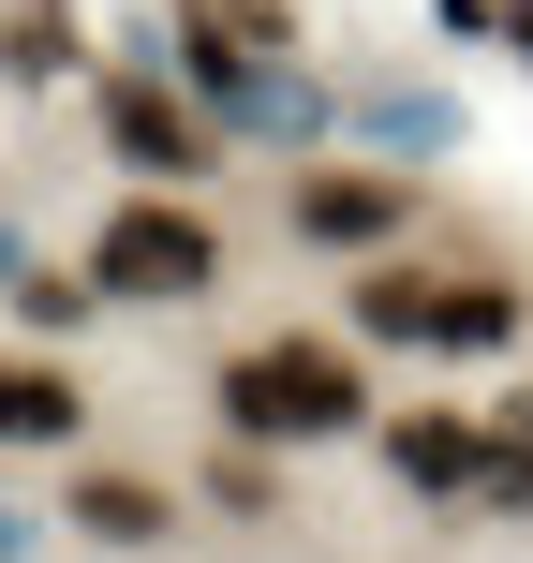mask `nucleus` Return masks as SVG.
I'll return each instance as SVG.
<instances>
[{
	"label": "nucleus",
	"instance_id": "nucleus-1",
	"mask_svg": "<svg viewBox=\"0 0 533 563\" xmlns=\"http://www.w3.org/2000/svg\"><path fill=\"white\" fill-rule=\"evenodd\" d=\"M223 445H267V460H297V445H341V430H370V356H356V327H267V341H237L223 356Z\"/></svg>",
	"mask_w": 533,
	"mask_h": 563
},
{
	"label": "nucleus",
	"instance_id": "nucleus-2",
	"mask_svg": "<svg viewBox=\"0 0 533 563\" xmlns=\"http://www.w3.org/2000/svg\"><path fill=\"white\" fill-rule=\"evenodd\" d=\"M341 311H356V341H400V356H504L519 341V282L415 267V253H370L356 282H341Z\"/></svg>",
	"mask_w": 533,
	"mask_h": 563
},
{
	"label": "nucleus",
	"instance_id": "nucleus-3",
	"mask_svg": "<svg viewBox=\"0 0 533 563\" xmlns=\"http://www.w3.org/2000/svg\"><path fill=\"white\" fill-rule=\"evenodd\" d=\"M208 282H223V223H208V208H178V194H119V208H104V238H89V297L178 311V297H208Z\"/></svg>",
	"mask_w": 533,
	"mask_h": 563
},
{
	"label": "nucleus",
	"instance_id": "nucleus-4",
	"mask_svg": "<svg viewBox=\"0 0 533 563\" xmlns=\"http://www.w3.org/2000/svg\"><path fill=\"white\" fill-rule=\"evenodd\" d=\"M104 134H119V164H148L164 194H178V178H208V164H223V134H208V119L178 104L164 75H134V59L104 75Z\"/></svg>",
	"mask_w": 533,
	"mask_h": 563
},
{
	"label": "nucleus",
	"instance_id": "nucleus-5",
	"mask_svg": "<svg viewBox=\"0 0 533 563\" xmlns=\"http://www.w3.org/2000/svg\"><path fill=\"white\" fill-rule=\"evenodd\" d=\"M370 460H386L415 505H459L475 519V460H489V416H459V400H415V416H386L370 430Z\"/></svg>",
	"mask_w": 533,
	"mask_h": 563
},
{
	"label": "nucleus",
	"instance_id": "nucleus-6",
	"mask_svg": "<svg viewBox=\"0 0 533 563\" xmlns=\"http://www.w3.org/2000/svg\"><path fill=\"white\" fill-rule=\"evenodd\" d=\"M400 223H415V194H400L386 164H311L297 178V238H326V253H356V267L386 253Z\"/></svg>",
	"mask_w": 533,
	"mask_h": 563
},
{
	"label": "nucleus",
	"instance_id": "nucleus-7",
	"mask_svg": "<svg viewBox=\"0 0 533 563\" xmlns=\"http://www.w3.org/2000/svg\"><path fill=\"white\" fill-rule=\"evenodd\" d=\"M59 519H75L89 549H164V534H178V489H164V475H75Z\"/></svg>",
	"mask_w": 533,
	"mask_h": 563
},
{
	"label": "nucleus",
	"instance_id": "nucleus-8",
	"mask_svg": "<svg viewBox=\"0 0 533 563\" xmlns=\"http://www.w3.org/2000/svg\"><path fill=\"white\" fill-rule=\"evenodd\" d=\"M89 430V386L59 356H15V341H0V445H75Z\"/></svg>",
	"mask_w": 533,
	"mask_h": 563
},
{
	"label": "nucleus",
	"instance_id": "nucleus-9",
	"mask_svg": "<svg viewBox=\"0 0 533 563\" xmlns=\"http://www.w3.org/2000/svg\"><path fill=\"white\" fill-rule=\"evenodd\" d=\"M208 505H223V519H281V475H267V445H223V460H208Z\"/></svg>",
	"mask_w": 533,
	"mask_h": 563
},
{
	"label": "nucleus",
	"instance_id": "nucleus-10",
	"mask_svg": "<svg viewBox=\"0 0 533 563\" xmlns=\"http://www.w3.org/2000/svg\"><path fill=\"white\" fill-rule=\"evenodd\" d=\"M0 297H15L30 327H75V311H89V267H0Z\"/></svg>",
	"mask_w": 533,
	"mask_h": 563
},
{
	"label": "nucleus",
	"instance_id": "nucleus-11",
	"mask_svg": "<svg viewBox=\"0 0 533 563\" xmlns=\"http://www.w3.org/2000/svg\"><path fill=\"white\" fill-rule=\"evenodd\" d=\"M0 59H15V75H59V0H15V15H0Z\"/></svg>",
	"mask_w": 533,
	"mask_h": 563
},
{
	"label": "nucleus",
	"instance_id": "nucleus-12",
	"mask_svg": "<svg viewBox=\"0 0 533 563\" xmlns=\"http://www.w3.org/2000/svg\"><path fill=\"white\" fill-rule=\"evenodd\" d=\"M504 15H519V45H533V0H504Z\"/></svg>",
	"mask_w": 533,
	"mask_h": 563
}]
</instances>
